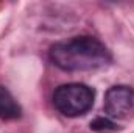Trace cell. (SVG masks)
Instances as JSON below:
<instances>
[{
    "label": "cell",
    "instance_id": "cell-1",
    "mask_svg": "<svg viewBox=\"0 0 134 133\" xmlns=\"http://www.w3.org/2000/svg\"><path fill=\"white\" fill-rule=\"evenodd\" d=\"M50 60L63 70L81 72L95 70L109 64L111 53L98 39L91 36H78L55 44L50 50Z\"/></svg>",
    "mask_w": 134,
    "mask_h": 133
},
{
    "label": "cell",
    "instance_id": "cell-3",
    "mask_svg": "<svg viewBox=\"0 0 134 133\" xmlns=\"http://www.w3.org/2000/svg\"><path fill=\"white\" fill-rule=\"evenodd\" d=\"M104 111L112 119L134 117V89L130 86H112L104 97Z\"/></svg>",
    "mask_w": 134,
    "mask_h": 133
},
{
    "label": "cell",
    "instance_id": "cell-5",
    "mask_svg": "<svg viewBox=\"0 0 134 133\" xmlns=\"http://www.w3.org/2000/svg\"><path fill=\"white\" fill-rule=\"evenodd\" d=\"M91 129L97 130V132H106V130H115L114 122H111L109 119L104 117H97L94 122H91Z\"/></svg>",
    "mask_w": 134,
    "mask_h": 133
},
{
    "label": "cell",
    "instance_id": "cell-4",
    "mask_svg": "<svg viewBox=\"0 0 134 133\" xmlns=\"http://www.w3.org/2000/svg\"><path fill=\"white\" fill-rule=\"evenodd\" d=\"M20 114L22 108L14 99V96L5 86H0V119L11 121L20 117Z\"/></svg>",
    "mask_w": 134,
    "mask_h": 133
},
{
    "label": "cell",
    "instance_id": "cell-2",
    "mask_svg": "<svg viewBox=\"0 0 134 133\" xmlns=\"http://www.w3.org/2000/svg\"><path fill=\"white\" fill-rule=\"evenodd\" d=\"M53 105L67 117L83 116L94 105V91L83 83L63 85L53 94Z\"/></svg>",
    "mask_w": 134,
    "mask_h": 133
}]
</instances>
